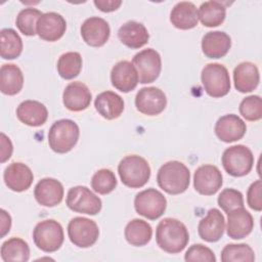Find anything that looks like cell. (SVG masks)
<instances>
[{"instance_id":"603a6c76","label":"cell","mask_w":262,"mask_h":262,"mask_svg":"<svg viewBox=\"0 0 262 262\" xmlns=\"http://www.w3.org/2000/svg\"><path fill=\"white\" fill-rule=\"evenodd\" d=\"M231 47L229 35L221 31L208 32L202 39L203 53L209 58H221Z\"/></svg>"},{"instance_id":"5b68a950","label":"cell","mask_w":262,"mask_h":262,"mask_svg":"<svg viewBox=\"0 0 262 262\" xmlns=\"http://www.w3.org/2000/svg\"><path fill=\"white\" fill-rule=\"evenodd\" d=\"M224 170L233 177L247 175L253 168L254 156L252 150L243 144L232 145L226 148L222 155Z\"/></svg>"},{"instance_id":"484cf974","label":"cell","mask_w":262,"mask_h":262,"mask_svg":"<svg viewBox=\"0 0 262 262\" xmlns=\"http://www.w3.org/2000/svg\"><path fill=\"white\" fill-rule=\"evenodd\" d=\"M18 120L31 127L43 125L48 118L46 106L37 100H25L16 108Z\"/></svg>"},{"instance_id":"d590c367","label":"cell","mask_w":262,"mask_h":262,"mask_svg":"<svg viewBox=\"0 0 262 262\" xmlns=\"http://www.w3.org/2000/svg\"><path fill=\"white\" fill-rule=\"evenodd\" d=\"M43 13L33 7H28L20 10L16 16V27L20 33L26 36H34L37 31V21Z\"/></svg>"},{"instance_id":"ba28073f","label":"cell","mask_w":262,"mask_h":262,"mask_svg":"<svg viewBox=\"0 0 262 262\" xmlns=\"http://www.w3.org/2000/svg\"><path fill=\"white\" fill-rule=\"evenodd\" d=\"M134 207L139 215L149 220H156L164 214L167 200L161 191L155 188H147L136 194Z\"/></svg>"},{"instance_id":"d6986e66","label":"cell","mask_w":262,"mask_h":262,"mask_svg":"<svg viewBox=\"0 0 262 262\" xmlns=\"http://www.w3.org/2000/svg\"><path fill=\"white\" fill-rule=\"evenodd\" d=\"M225 229L224 216L218 209H210L205 218L201 219L198 232L202 239L208 243H215L219 241Z\"/></svg>"},{"instance_id":"1f68e13d","label":"cell","mask_w":262,"mask_h":262,"mask_svg":"<svg viewBox=\"0 0 262 262\" xmlns=\"http://www.w3.org/2000/svg\"><path fill=\"white\" fill-rule=\"evenodd\" d=\"M201 23L208 28L220 26L226 16V7L219 1H207L202 3L199 9Z\"/></svg>"},{"instance_id":"83f0119b","label":"cell","mask_w":262,"mask_h":262,"mask_svg":"<svg viewBox=\"0 0 262 262\" xmlns=\"http://www.w3.org/2000/svg\"><path fill=\"white\" fill-rule=\"evenodd\" d=\"M170 20L172 25L180 30L194 28L199 21V12L192 2H178L171 10Z\"/></svg>"},{"instance_id":"3957f363","label":"cell","mask_w":262,"mask_h":262,"mask_svg":"<svg viewBox=\"0 0 262 262\" xmlns=\"http://www.w3.org/2000/svg\"><path fill=\"white\" fill-rule=\"evenodd\" d=\"M118 173L124 185L130 188H140L149 180L150 167L144 158L131 155L120 162Z\"/></svg>"},{"instance_id":"e575fe53","label":"cell","mask_w":262,"mask_h":262,"mask_svg":"<svg viewBox=\"0 0 262 262\" xmlns=\"http://www.w3.org/2000/svg\"><path fill=\"white\" fill-rule=\"evenodd\" d=\"M221 260L223 262H253L255 261V253L247 244H229L221 251Z\"/></svg>"},{"instance_id":"5bb4252c","label":"cell","mask_w":262,"mask_h":262,"mask_svg":"<svg viewBox=\"0 0 262 262\" xmlns=\"http://www.w3.org/2000/svg\"><path fill=\"white\" fill-rule=\"evenodd\" d=\"M111 29L107 21L98 16H91L82 24L81 36L86 44L92 47H100L110 38Z\"/></svg>"},{"instance_id":"8fae6325","label":"cell","mask_w":262,"mask_h":262,"mask_svg":"<svg viewBox=\"0 0 262 262\" xmlns=\"http://www.w3.org/2000/svg\"><path fill=\"white\" fill-rule=\"evenodd\" d=\"M68 234L75 246L89 248L96 243L99 236V229L93 220L85 217H75L69 222Z\"/></svg>"},{"instance_id":"f1b7e54d","label":"cell","mask_w":262,"mask_h":262,"mask_svg":"<svg viewBox=\"0 0 262 262\" xmlns=\"http://www.w3.org/2000/svg\"><path fill=\"white\" fill-rule=\"evenodd\" d=\"M24 86L20 69L13 63H4L0 69V90L3 94H17Z\"/></svg>"},{"instance_id":"f546056e","label":"cell","mask_w":262,"mask_h":262,"mask_svg":"<svg viewBox=\"0 0 262 262\" xmlns=\"http://www.w3.org/2000/svg\"><path fill=\"white\" fill-rule=\"evenodd\" d=\"M124 234L126 241L131 246L142 247L150 241L152 229L146 221L142 219H133L126 225Z\"/></svg>"},{"instance_id":"7c38bea8","label":"cell","mask_w":262,"mask_h":262,"mask_svg":"<svg viewBox=\"0 0 262 262\" xmlns=\"http://www.w3.org/2000/svg\"><path fill=\"white\" fill-rule=\"evenodd\" d=\"M135 105L143 115L157 116L165 110L167 98L165 93L157 87H143L136 94Z\"/></svg>"},{"instance_id":"4fadbf2b","label":"cell","mask_w":262,"mask_h":262,"mask_svg":"<svg viewBox=\"0 0 262 262\" xmlns=\"http://www.w3.org/2000/svg\"><path fill=\"white\" fill-rule=\"evenodd\" d=\"M222 183V174L214 165H202L194 172L193 186L200 194L212 195L221 188Z\"/></svg>"},{"instance_id":"9a60e30c","label":"cell","mask_w":262,"mask_h":262,"mask_svg":"<svg viewBox=\"0 0 262 262\" xmlns=\"http://www.w3.org/2000/svg\"><path fill=\"white\" fill-rule=\"evenodd\" d=\"M67 30V23L62 15L56 12L43 13L37 21V34L44 40L54 42L60 39Z\"/></svg>"},{"instance_id":"2e32d148","label":"cell","mask_w":262,"mask_h":262,"mask_svg":"<svg viewBox=\"0 0 262 262\" xmlns=\"http://www.w3.org/2000/svg\"><path fill=\"white\" fill-rule=\"evenodd\" d=\"M247 131L246 123L234 114L225 115L218 119L215 124V134L226 143L234 142L244 137Z\"/></svg>"},{"instance_id":"8992f818","label":"cell","mask_w":262,"mask_h":262,"mask_svg":"<svg viewBox=\"0 0 262 262\" xmlns=\"http://www.w3.org/2000/svg\"><path fill=\"white\" fill-rule=\"evenodd\" d=\"M35 245L46 253L57 251L64 239L61 225L53 219H45L39 222L33 231Z\"/></svg>"},{"instance_id":"d6a6232c","label":"cell","mask_w":262,"mask_h":262,"mask_svg":"<svg viewBox=\"0 0 262 262\" xmlns=\"http://www.w3.org/2000/svg\"><path fill=\"white\" fill-rule=\"evenodd\" d=\"M23 51V41L19 35L10 28L0 32V54L3 59L17 58Z\"/></svg>"},{"instance_id":"4316f807","label":"cell","mask_w":262,"mask_h":262,"mask_svg":"<svg viewBox=\"0 0 262 262\" xmlns=\"http://www.w3.org/2000/svg\"><path fill=\"white\" fill-rule=\"evenodd\" d=\"M124 105L123 98L113 91H103L94 100L95 110L106 120L119 118L124 111Z\"/></svg>"},{"instance_id":"cb8c5ba5","label":"cell","mask_w":262,"mask_h":262,"mask_svg":"<svg viewBox=\"0 0 262 262\" xmlns=\"http://www.w3.org/2000/svg\"><path fill=\"white\" fill-rule=\"evenodd\" d=\"M233 81L237 91L242 93L251 92L255 90L259 84V70L253 62H241L233 70Z\"/></svg>"},{"instance_id":"6da1fadb","label":"cell","mask_w":262,"mask_h":262,"mask_svg":"<svg viewBox=\"0 0 262 262\" xmlns=\"http://www.w3.org/2000/svg\"><path fill=\"white\" fill-rule=\"evenodd\" d=\"M156 241L163 251L177 254L187 246L189 234L181 221L174 218H164L157 226Z\"/></svg>"},{"instance_id":"52a82bcc","label":"cell","mask_w":262,"mask_h":262,"mask_svg":"<svg viewBox=\"0 0 262 262\" xmlns=\"http://www.w3.org/2000/svg\"><path fill=\"white\" fill-rule=\"evenodd\" d=\"M202 84L208 95L218 98L230 90V77L227 69L221 63H208L202 71Z\"/></svg>"},{"instance_id":"e0dca14e","label":"cell","mask_w":262,"mask_h":262,"mask_svg":"<svg viewBox=\"0 0 262 262\" xmlns=\"http://www.w3.org/2000/svg\"><path fill=\"white\" fill-rule=\"evenodd\" d=\"M111 81L117 90L127 93L136 88L139 79L133 63L128 60H121L113 67Z\"/></svg>"},{"instance_id":"44dd1931","label":"cell","mask_w":262,"mask_h":262,"mask_svg":"<svg viewBox=\"0 0 262 262\" xmlns=\"http://www.w3.org/2000/svg\"><path fill=\"white\" fill-rule=\"evenodd\" d=\"M34 195L40 205L54 207L62 201L63 186L54 178H43L36 184Z\"/></svg>"},{"instance_id":"74e56055","label":"cell","mask_w":262,"mask_h":262,"mask_svg":"<svg viewBox=\"0 0 262 262\" xmlns=\"http://www.w3.org/2000/svg\"><path fill=\"white\" fill-rule=\"evenodd\" d=\"M239 113L247 121H258L262 118V100L259 95L245 97L239 104Z\"/></svg>"},{"instance_id":"f35d334b","label":"cell","mask_w":262,"mask_h":262,"mask_svg":"<svg viewBox=\"0 0 262 262\" xmlns=\"http://www.w3.org/2000/svg\"><path fill=\"white\" fill-rule=\"evenodd\" d=\"M217 202H218V206L225 213H229L234 209L244 207V196L241 191L234 188L223 189L220 192Z\"/></svg>"},{"instance_id":"ac0fdd59","label":"cell","mask_w":262,"mask_h":262,"mask_svg":"<svg viewBox=\"0 0 262 262\" xmlns=\"http://www.w3.org/2000/svg\"><path fill=\"white\" fill-rule=\"evenodd\" d=\"M4 182L6 186L16 192L27 190L33 183L34 175L32 170L25 164L13 162L4 171Z\"/></svg>"},{"instance_id":"7a4b0ae2","label":"cell","mask_w":262,"mask_h":262,"mask_svg":"<svg viewBox=\"0 0 262 262\" xmlns=\"http://www.w3.org/2000/svg\"><path fill=\"white\" fill-rule=\"evenodd\" d=\"M157 181L159 186L167 193L179 194L188 188L190 172L183 163L170 161L159 169Z\"/></svg>"},{"instance_id":"ffe728a7","label":"cell","mask_w":262,"mask_h":262,"mask_svg":"<svg viewBox=\"0 0 262 262\" xmlns=\"http://www.w3.org/2000/svg\"><path fill=\"white\" fill-rule=\"evenodd\" d=\"M92 95L89 88L82 82H72L66 86L62 93L64 106L72 112L86 110L91 102Z\"/></svg>"},{"instance_id":"ab89813d","label":"cell","mask_w":262,"mask_h":262,"mask_svg":"<svg viewBox=\"0 0 262 262\" xmlns=\"http://www.w3.org/2000/svg\"><path fill=\"white\" fill-rule=\"evenodd\" d=\"M185 261H205V262H215L216 257L213 253V251L201 244L192 245L188 250L186 251L184 255Z\"/></svg>"},{"instance_id":"8d00e7d4","label":"cell","mask_w":262,"mask_h":262,"mask_svg":"<svg viewBox=\"0 0 262 262\" xmlns=\"http://www.w3.org/2000/svg\"><path fill=\"white\" fill-rule=\"evenodd\" d=\"M117 186V179L108 169H100L94 173L91 178V187L99 194H107Z\"/></svg>"},{"instance_id":"ee69618b","label":"cell","mask_w":262,"mask_h":262,"mask_svg":"<svg viewBox=\"0 0 262 262\" xmlns=\"http://www.w3.org/2000/svg\"><path fill=\"white\" fill-rule=\"evenodd\" d=\"M1 237H3L10 230L11 226V218L10 215L5 211L1 210Z\"/></svg>"},{"instance_id":"d4e9b609","label":"cell","mask_w":262,"mask_h":262,"mask_svg":"<svg viewBox=\"0 0 262 262\" xmlns=\"http://www.w3.org/2000/svg\"><path fill=\"white\" fill-rule=\"evenodd\" d=\"M118 37L127 47L131 49H138L148 42L149 34L147 29L141 23L129 20L120 27Z\"/></svg>"},{"instance_id":"7bdbcfd3","label":"cell","mask_w":262,"mask_h":262,"mask_svg":"<svg viewBox=\"0 0 262 262\" xmlns=\"http://www.w3.org/2000/svg\"><path fill=\"white\" fill-rule=\"evenodd\" d=\"M122 4L121 0H94V5L103 12L117 10Z\"/></svg>"},{"instance_id":"9c48e42d","label":"cell","mask_w":262,"mask_h":262,"mask_svg":"<svg viewBox=\"0 0 262 262\" xmlns=\"http://www.w3.org/2000/svg\"><path fill=\"white\" fill-rule=\"evenodd\" d=\"M66 203L72 211L88 215L98 214L102 207L101 200L88 187L82 185L70 188Z\"/></svg>"},{"instance_id":"4dcf8cb0","label":"cell","mask_w":262,"mask_h":262,"mask_svg":"<svg viewBox=\"0 0 262 262\" xmlns=\"http://www.w3.org/2000/svg\"><path fill=\"white\" fill-rule=\"evenodd\" d=\"M1 258L4 262H27L30 258L28 243L19 237L5 241L1 246Z\"/></svg>"},{"instance_id":"60d3db41","label":"cell","mask_w":262,"mask_h":262,"mask_svg":"<svg viewBox=\"0 0 262 262\" xmlns=\"http://www.w3.org/2000/svg\"><path fill=\"white\" fill-rule=\"evenodd\" d=\"M261 188H262V182L260 179H258L250 185L247 192V202L249 207L258 212L262 210Z\"/></svg>"},{"instance_id":"b9f144b4","label":"cell","mask_w":262,"mask_h":262,"mask_svg":"<svg viewBox=\"0 0 262 262\" xmlns=\"http://www.w3.org/2000/svg\"><path fill=\"white\" fill-rule=\"evenodd\" d=\"M0 143H1V149H0L1 160H0V162L4 163L11 157L13 147H12V143H11L10 139L4 133H1Z\"/></svg>"},{"instance_id":"836d02e7","label":"cell","mask_w":262,"mask_h":262,"mask_svg":"<svg viewBox=\"0 0 262 262\" xmlns=\"http://www.w3.org/2000/svg\"><path fill=\"white\" fill-rule=\"evenodd\" d=\"M82 70V57L79 52H66L58 58L57 72L66 80L76 78Z\"/></svg>"},{"instance_id":"30bf717a","label":"cell","mask_w":262,"mask_h":262,"mask_svg":"<svg viewBox=\"0 0 262 262\" xmlns=\"http://www.w3.org/2000/svg\"><path fill=\"white\" fill-rule=\"evenodd\" d=\"M135 67L139 83L147 84L156 81L162 70V59L158 51L147 48L136 53L132 59Z\"/></svg>"},{"instance_id":"277c9868","label":"cell","mask_w":262,"mask_h":262,"mask_svg":"<svg viewBox=\"0 0 262 262\" xmlns=\"http://www.w3.org/2000/svg\"><path fill=\"white\" fill-rule=\"evenodd\" d=\"M80 135L78 125L69 119H61L53 123L48 132L50 148L57 154H66L77 144Z\"/></svg>"},{"instance_id":"7402d4cb","label":"cell","mask_w":262,"mask_h":262,"mask_svg":"<svg viewBox=\"0 0 262 262\" xmlns=\"http://www.w3.org/2000/svg\"><path fill=\"white\" fill-rule=\"evenodd\" d=\"M254 219L244 207L227 213V234L233 239H241L251 233Z\"/></svg>"}]
</instances>
